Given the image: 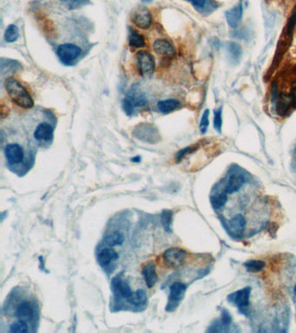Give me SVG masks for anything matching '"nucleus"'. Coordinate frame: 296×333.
<instances>
[{
	"instance_id": "obj_1",
	"label": "nucleus",
	"mask_w": 296,
	"mask_h": 333,
	"mask_svg": "<svg viewBox=\"0 0 296 333\" xmlns=\"http://www.w3.org/2000/svg\"><path fill=\"white\" fill-rule=\"evenodd\" d=\"M5 89L11 101L19 107L29 110L34 106V102L25 87L14 78H7L5 81Z\"/></svg>"
},
{
	"instance_id": "obj_2",
	"label": "nucleus",
	"mask_w": 296,
	"mask_h": 333,
	"mask_svg": "<svg viewBox=\"0 0 296 333\" xmlns=\"http://www.w3.org/2000/svg\"><path fill=\"white\" fill-rule=\"evenodd\" d=\"M148 104L146 94L140 91L137 84L131 87L126 97L122 99V110L127 115L131 116L136 112V108L145 107Z\"/></svg>"
},
{
	"instance_id": "obj_3",
	"label": "nucleus",
	"mask_w": 296,
	"mask_h": 333,
	"mask_svg": "<svg viewBox=\"0 0 296 333\" xmlns=\"http://www.w3.org/2000/svg\"><path fill=\"white\" fill-rule=\"evenodd\" d=\"M132 135L137 140L150 144H156L160 142V132L158 128L151 123H140L133 128Z\"/></svg>"
},
{
	"instance_id": "obj_4",
	"label": "nucleus",
	"mask_w": 296,
	"mask_h": 333,
	"mask_svg": "<svg viewBox=\"0 0 296 333\" xmlns=\"http://www.w3.org/2000/svg\"><path fill=\"white\" fill-rule=\"evenodd\" d=\"M82 54V49L77 45L66 43L60 45L57 50V55L63 65H72Z\"/></svg>"
},
{
	"instance_id": "obj_5",
	"label": "nucleus",
	"mask_w": 296,
	"mask_h": 333,
	"mask_svg": "<svg viewBox=\"0 0 296 333\" xmlns=\"http://www.w3.org/2000/svg\"><path fill=\"white\" fill-rule=\"evenodd\" d=\"M187 285L181 282H175L170 288V296L166 305V312H174L184 298Z\"/></svg>"
},
{
	"instance_id": "obj_6",
	"label": "nucleus",
	"mask_w": 296,
	"mask_h": 333,
	"mask_svg": "<svg viewBox=\"0 0 296 333\" xmlns=\"http://www.w3.org/2000/svg\"><path fill=\"white\" fill-rule=\"evenodd\" d=\"M187 257L186 251L178 247L169 248L163 254V260L166 266L171 268H179L184 264Z\"/></svg>"
},
{
	"instance_id": "obj_7",
	"label": "nucleus",
	"mask_w": 296,
	"mask_h": 333,
	"mask_svg": "<svg viewBox=\"0 0 296 333\" xmlns=\"http://www.w3.org/2000/svg\"><path fill=\"white\" fill-rule=\"evenodd\" d=\"M136 62L140 75L146 77L153 74L156 68V62L153 56L145 51H140L136 54Z\"/></svg>"
},
{
	"instance_id": "obj_8",
	"label": "nucleus",
	"mask_w": 296,
	"mask_h": 333,
	"mask_svg": "<svg viewBox=\"0 0 296 333\" xmlns=\"http://www.w3.org/2000/svg\"><path fill=\"white\" fill-rule=\"evenodd\" d=\"M133 24L142 30H147L152 24V15L145 6L136 7L132 13Z\"/></svg>"
},
{
	"instance_id": "obj_9",
	"label": "nucleus",
	"mask_w": 296,
	"mask_h": 333,
	"mask_svg": "<svg viewBox=\"0 0 296 333\" xmlns=\"http://www.w3.org/2000/svg\"><path fill=\"white\" fill-rule=\"evenodd\" d=\"M250 294L251 288L247 286L229 295L228 300L234 305H237L241 312H243L244 310L249 305Z\"/></svg>"
},
{
	"instance_id": "obj_10",
	"label": "nucleus",
	"mask_w": 296,
	"mask_h": 333,
	"mask_svg": "<svg viewBox=\"0 0 296 333\" xmlns=\"http://www.w3.org/2000/svg\"><path fill=\"white\" fill-rule=\"evenodd\" d=\"M4 156L9 164L18 165L25 158V151L18 143H10L4 148Z\"/></svg>"
},
{
	"instance_id": "obj_11",
	"label": "nucleus",
	"mask_w": 296,
	"mask_h": 333,
	"mask_svg": "<svg viewBox=\"0 0 296 333\" xmlns=\"http://www.w3.org/2000/svg\"><path fill=\"white\" fill-rule=\"evenodd\" d=\"M33 136L38 142H52L54 137V128L48 122H41L36 127Z\"/></svg>"
},
{
	"instance_id": "obj_12",
	"label": "nucleus",
	"mask_w": 296,
	"mask_h": 333,
	"mask_svg": "<svg viewBox=\"0 0 296 333\" xmlns=\"http://www.w3.org/2000/svg\"><path fill=\"white\" fill-rule=\"evenodd\" d=\"M246 226V220L241 215H237L227 223V228L230 234L236 238L242 235Z\"/></svg>"
},
{
	"instance_id": "obj_13",
	"label": "nucleus",
	"mask_w": 296,
	"mask_h": 333,
	"mask_svg": "<svg viewBox=\"0 0 296 333\" xmlns=\"http://www.w3.org/2000/svg\"><path fill=\"white\" fill-rule=\"evenodd\" d=\"M242 16H243V6L241 1L237 3L236 6L227 10L225 12L227 23L233 29H237L239 26L240 21L242 19Z\"/></svg>"
},
{
	"instance_id": "obj_14",
	"label": "nucleus",
	"mask_w": 296,
	"mask_h": 333,
	"mask_svg": "<svg viewBox=\"0 0 296 333\" xmlns=\"http://www.w3.org/2000/svg\"><path fill=\"white\" fill-rule=\"evenodd\" d=\"M112 287L115 293L118 294L122 298H126L128 301L134 292L131 291V288L128 284V282L123 280L120 276H117L112 279Z\"/></svg>"
},
{
	"instance_id": "obj_15",
	"label": "nucleus",
	"mask_w": 296,
	"mask_h": 333,
	"mask_svg": "<svg viewBox=\"0 0 296 333\" xmlns=\"http://www.w3.org/2000/svg\"><path fill=\"white\" fill-rule=\"evenodd\" d=\"M154 52L157 55L164 56H174L176 50L171 42L166 39H157L154 42Z\"/></svg>"
},
{
	"instance_id": "obj_16",
	"label": "nucleus",
	"mask_w": 296,
	"mask_h": 333,
	"mask_svg": "<svg viewBox=\"0 0 296 333\" xmlns=\"http://www.w3.org/2000/svg\"><path fill=\"white\" fill-rule=\"evenodd\" d=\"M118 253L112 248H104L98 253V261L101 267H106L110 264L118 260Z\"/></svg>"
},
{
	"instance_id": "obj_17",
	"label": "nucleus",
	"mask_w": 296,
	"mask_h": 333,
	"mask_svg": "<svg viewBox=\"0 0 296 333\" xmlns=\"http://www.w3.org/2000/svg\"><path fill=\"white\" fill-rule=\"evenodd\" d=\"M34 316V309L32 304L28 301H23L18 304L15 310V317L18 319L25 320L31 319Z\"/></svg>"
},
{
	"instance_id": "obj_18",
	"label": "nucleus",
	"mask_w": 296,
	"mask_h": 333,
	"mask_svg": "<svg viewBox=\"0 0 296 333\" xmlns=\"http://www.w3.org/2000/svg\"><path fill=\"white\" fill-rule=\"evenodd\" d=\"M142 275H143L144 281L146 283L147 286L149 288L153 287L154 285L157 283V278H158L155 264H147L146 266L143 268Z\"/></svg>"
},
{
	"instance_id": "obj_19",
	"label": "nucleus",
	"mask_w": 296,
	"mask_h": 333,
	"mask_svg": "<svg viewBox=\"0 0 296 333\" xmlns=\"http://www.w3.org/2000/svg\"><path fill=\"white\" fill-rule=\"evenodd\" d=\"M245 179L241 174H233L230 177V179L227 182L224 192L227 194H234L240 189V187L243 186Z\"/></svg>"
},
{
	"instance_id": "obj_20",
	"label": "nucleus",
	"mask_w": 296,
	"mask_h": 333,
	"mask_svg": "<svg viewBox=\"0 0 296 333\" xmlns=\"http://www.w3.org/2000/svg\"><path fill=\"white\" fill-rule=\"evenodd\" d=\"M181 107V103L177 99H166L158 102L157 109L163 114H170Z\"/></svg>"
},
{
	"instance_id": "obj_21",
	"label": "nucleus",
	"mask_w": 296,
	"mask_h": 333,
	"mask_svg": "<svg viewBox=\"0 0 296 333\" xmlns=\"http://www.w3.org/2000/svg\"><path fill=\"white\" fill-rule=\"evenodd\" d=\"M129 45L131 48L140 49L145 47V38L134 29H129Z\"/></svg>"
},
{
	"instance_id": "obj_22",
	"label": "nucleus",
	"mask_w": 296,
	"mask_h": 333,
	"mask_svg": "<svg viewBox=\"0 0 296 333\" xmlns=\"http://www.w3.org/2000/svg\"><path fill=\"white\" fill-rule=\"evenodd\" d=\"M148 301V295L146 291L143 289H139L137 291L133 292L131 298H129V302L131 305L135 306H142L145 305Z\"/></svg>"
},
{
	"instance_id": "obj_23",
	"label": "nucleus",
	"mask_w": 296,
	"mask_h": 333,
	"mask_svg": "<svg viewBox=\"0 0 296 333\" xmlns=\"http://www.w3.org/2000/svg\"><path fill=\"white\" fill-rule=\"evenodd\" d=\"M104 240L110 246H121L124 241V236L122 232L116 231L105 236Z\"/></svg>"
},
{
	"instance_id": "obj_24",
	"label": "nucleus",
	"mask_w": 296,
	"mask_h": 333,
	"mask_svg": "<svg viewBox=\"0 0 296 333\" xmlns=\"http://www.w3.org/2000/svg\"><path fill=\"white\" fill-rule=\"evenodd\" d=\"M4 41L9 44H12L18 40L19 38V31L17 25L9 24L4 31Z\"/></svg>"
},
{
	"instance_id": "obj_25",
	"label": "nucleus",
	"mask_w": 296,
	"mask_h": 333,
	"mask_svg": "<svg viewBox=\"0 0 296 333\" xmlns=\"http://www.w3.org/2000/svg\"><path fill=\"white\" fill-rule=\"evenodd\" d=\"M227 51L234 62H238L240 61V56L242 53L240 45L235 42H230L227 44Z\"/></svg>"
},
{
	"instance_id": "obj_26",
	"label": "nucleus",
	"mask_w": 296,
	"mask_h": 333,
	"mask_svg": "<svg viewBox=\"0 0 296 333\" xmlns=\"http://www.w3.org/2000/svg\"><path fill=\"white\" fill-rule=\"evenodd\" d=\"M227 201H228V194L225 193V192H223V193H221V194L213 195L211 199H210V203H211V206H212V208L214 209L218 210V209H221V208H223L225 206Z\"/></svg>"
},
{
	"instance_id": "obj_27",
	"label": "nucleus",
	"mask_w": 296,
	"mask_h": 333,
	"mask_svg": "<svg viewBox=\"0 0 296 333\" xmlns=\"http://www.w3.org/2000/svg\"><path fill=\"white\" fill-rule=\"evenodd\" d=\"M266 263L262 260H247L244 263V267L248 273H259L264 269Z\"/></svg>"
},
{
	"instance_id": "obj_28",
	"label": "nucleus",
	"mask_w": 296,
	"mask_h": 333,
	"mask_svg": "<svg viewBox=\"0 0 296 333\" xmlns=\"http://www.w3.org/2000/svg\"><path fill=\"white\" fill-rule=\"evenodd\" d=\"M172 221L173 213L171 210H164L161 215V222L164 230L168 232H172Z\"/></svg>"
},
{
	"instance_id": "obj_29",
	"label": "nucleus",
	"mask_w": 296,
	"mask_h": 333,
	"mask_svg": "<svg viewBox=\"0 0 296 333\" xmlns=\"http://www.w3.org/2000/svg\"><path fill=\"white\" fill-rule=\"evenodd\" d=\"M9 332L11 333H29L28 325L25 320L19 319L17 322L13 323L11 326Z\"/></svg>"
},
{
	"instance_id": "obj_30",
	"label": "nucleus",
	"mask_w": 296,
	"mask_h": 333,
	"mask_svg": "<svg viewBox=\"0 0 296 333\" xmlns=\"http://www.w3.org/2000/svg\"><path fill=\"white\" fill-rule=\"evenodd\" d=\"M63 4L70 10H74L89 3V0H61Z\"/></svg>"
},
{
	"instance_id": "obj_31",
	"label": "nucleus",
	"mask_w": 296,
	"mask_h": 333,
	"mask_svg": "<svg viewBox=\"0 0 296 333\" xmlns=\"http://www.w3.org/2000/svg\"><path fill=\"white\" fill-rule=\"evenodd\" d=\"M214 128H216V131L218 132V133L222 132V128H223V113H222V109H218L214 113Z\"/></svg>"
},
{
	"instance_id": "obj_32",
	"label": "nucleus",
	"mask_w": 296,
	"mask_h": 333,
	"mask_svg": "<svg viewBox=\"0 0 296 333\" xmlns=\"http://www.w3.org/2000/svg\"><path fill=\"white\" fill-rule=\"evenodd\" d=\"M209 126V111L206 110L202 114L201 121H200V131L202 134H205Z\"/></svg>"
},
{
	"instance_id": "obj_33",
	"label": "nucleus",
	"mask_w": 296,
	"mask_h": 333,
	"mask_svg": "<svg viewBox=\"0 0 296 333\" xmlns=\"http://www.w3.org/2000/svg\"><path fill=\"white\" fill-rule=\"evenodd\" d=\"M296 25V5L295 7V9L293 10L292 14H291V17H289V22H288V24H287V27H286V30H287V32H288V35H292L293 31L295 30Z\"/></svg>"
},
{
	"instance_id": "obj_34",
	"label": "nucleus",
	"mask_w": 296,
	"mask_h": 333,
	"mask_svg": "<svg viewBox=\"0 0 296 333\" xmlns=\"http://www.w3.org/2000/svg\"><path fill=\"white\" fill-rule=\"evenodd\" d=\"M188 1L191 3L194 8L200 11L205 10L206 6L208 5V0H188Z\"/></svg>"
},
{
	"instance_id": "obj_35",
	"label": "nucleus",
	"mask_w": 296,
	"mask_h": 333,
	"mask_svg": "<svg viewBox=\"0 0 296 333\" xmlns=\"http://www.w3.org/2000/svg\"><path fill=\"white\" fill-rule=\"evenodd\" d=\"M131 162H133V163H140L141 162V156L133 157L132 159H131Z\"/></svg>"
},
{
	"instance_id": "obj_36",
	"label": "nucleus",
	"mask_w": 296,
	"mask_h": 333,
	"mask_svg": "<svg viewBox=\"0 0 296 333\" xmlns=\"http://www.w3.org/2000/svg\"><path fill=\"white\" fill-rule=\"evenodd\" d=\"M143 1V3H151L152 2V0H142Z\"/></svg>"
},
{
	"instance_id": "obj_37",
	"label": "nucleus",
	"mask_w": 296,
	"mask_h": 333,
	"mask_svg": "<svg viewBox=\"0 0 296 333\" xmlns=\"http://www.w3.org/2000/svg\"><path fill=\"white\" fill-rule=\"evenodd\" d=\"M294 292H295V294L296 295V284L295 285V288H294Z\"/></svg>"
}]
</instances>
